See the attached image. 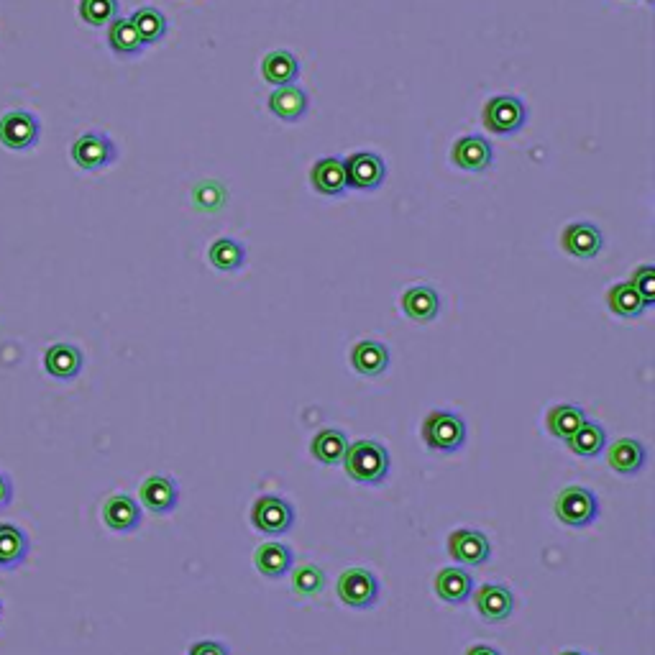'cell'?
<instances>
[{
	"mask_svg": "<svg viewBox=\"0 0 655 655\" xmlns=\"http://www.w3.org/2000/svg\"><path fill=\"white\" fill-rule=\"evenodd\" d=\"M310 185L325 198H338L348 190L346 164L341 157H323L310 169Z\"/></svg>",
	"mask_w": 655,
	"mask_h": 655,
	"instance_id": "obj_15",
	"label": "cell"
},
{
	"mask_svg": "<svg viewBox=\"0 0 655 655\" xmlns=\"http://www.w3.org/2000/svg\"><path fill=\"white\" fill-rule=\"evenodd\" d=\"M325 586V574L320 566L315 563H300L295 571H292V589L302 597H315L318 592H323Z\"/></svg>",
	"mask_w": 655,
	"mask_h": 655,
	"instance_id": "obj_33",
	"label": "cell"
},
{
	"mask_svg": "<svg viewBox=\"0 0 655 655\" xmlns=\"http://www.w3.org/2000/svg\"><path fill=\"white\" fill-rule=\"evenodd\" d=\"M261 75L264 80L272 82L277 87L292 85L300 75V62L292 52H285V49H277V52H269L267 57L261 59Z\"/></svg>",
	"mask_w": 655,
	"mask_h": 655,
	"instance_id": "obj_25",
	"label": "cell"
},
{
	"mask_svg": "<svg viewBox=\"0 0 655 655\" xmlns=\"http://www.w3.org/2000/svg\"><path fill=\"white\" fill-rule=\"evenodd\" d=\"M103 522L113 533H134L141 525V507L128 494H113L105 499Z\"/></svg>",
	"mask_w": 655,
	"mask_h": 655,
	"instance_id": "obj_16",
	"label": "cell"
},
{
	"mask_svg": "<svg viewBox=\"0 0 655 655\" xmlns=\"http://www.w3.org/2000/svg\"><path fill=\"white\" fill-rule=\"evenodd\" d=\"M82 364H85L82 351L72 343H54L44 354V369L49 377L59 379V382H72L82 371Z\"/></svg>",
	"mask_w": 655,
	"mask_h": 655,
	"instance_id": "obj_18",
	"label": "cell"
},
{
	"mask_svg": "<svg viewBox=\"0 0 655 655\" xmlns=\"http://www.w3.org/2000/svg\"><path fill=\"white\" fill-rule=\"evenodd\" d=\"M131 24H134V29L139 31L141 41H144L146 47H149V44H157V41H162L164 34H167V29H169L167 16H164L159 8H151V6L139 8V11L131 16Z\"/></svg>",
	"mask_w": 655,
	"mask_h": 655,
	"instance_id": "obj_32",
	"label": "cell"
},
{
	"mask_svg": "<svg viewBox=\"0 0 655 655\" xmlns=\"http://www.w3.org/2000/svg\"><path fill=\"white\" fill-rule=\"evenodd\" d=\"M208 259L218 272H238L246 261V246L236 238H218L208 251Z\"/></svg>",
	"mask_w": 655,
	"mask_h": 655,
	"instance_id": "obj_29",
	"label": "cell"
},
{
	"mask_svg": "<svg viewBox=\"0 0 655 655\" xmlns=\"http://www.w3.org/2000/svg\"><path fill=\"white\" fill-rule=\"evenodd\" d=\"M528 121V108L517 95H497L484 105V126L497 136L517 134Z\"/></svg>",
	"mask_w": 655,
	"mask_h": 655,
	"instance_id": "obj_4",
	"label": "cell"
},
{
	"mask_svg": "<svg viewBox=\"0 0 655 655\" xmlns=\"http://www.w3.org/2000/svg\"><path fill=\"white\" fill-rule=\"evenodd\" d=\"M435 594L446 604H464L474 594V579H471L469 571L458 569V566L443 569L441 574L435 576Z\"/></svg>",
	"mask_w": 655,
	"mask_h": 655,
	"instance_id": "obj_22",
	"label": "cell"
},
{
	"mask_svg": "<svg viewBox=\"0 0 655 655\" xmlns=\"http://www.w3.org/2000/svg\"><path fill=\"white\" fill-rule=\"evenodd\" d=\"M310 108L308 93L297 85H285L277 87L272 95H269V111L279 118V121L295 123L300 121Z\"/></svg>",
	"mask_w": 655,
	"mask_h": 655,
	"instance_id": "obj_21",
	"label": "cell"
},
{
	"mask_svg": "<svg viewBox=\"0 0 655 655\" xmlns=\"http://www.w3.org/2000/svg\"><path fill=\"white\" fill-rule=\"evenodd\" d=\"M584 420L586 415L579 405H556L548 412V433H551L553 438L569 441L571 435L581 428Z\"/></svg>",
	"mask_w": 655,
	"mask_h": 655,
	"instance_id": "obj_31",
	"label": "cell"
},
{
	"mask_svg": "<svg viewBox=\"0 0 655 655\" xmlns=\"http://www.w3.org/2000/svg\"><path fill=\"white\" fill-rule=\"evenodd\" d=\"M13 502V484L3 471H0V510H6Z\"/></svg>",
	"mask_w": 655,
	"mask_h": 655,
	"instance_id": "obj_37",
	"label": "cell"
},
{
	"mask_svg": "<svg viewBox=\"0 0 655 655\" xmlns=\"http://www.w3.org/2000/svg\"><path fill=\"white\" fill-rule=\"evenodd\" d=\"M466 420L451 410H433L423 420L425 446L438 453H453L466 443Z\"/></svg>",
	"mask_w": 655,
	"mask_h": 655,
	"instance_id": "obj_2",
	"label": "cell"
},
{
	"mask_svg": "<svg viewBox=\"0 0 655 655\" xmlns=\"http://www.w3.org/2000/svg\"><path fill=\"white\" fill-rule=\"evenodd\" d=\"M292 563H295V556H292L290 545L282 543H261L254 553V566L261 576L267 579H282L292 571Z\"/></svg>",
	"mask_w": 655,
	"mask_h": 655,
	"instance_id": "obj_20",
	"label": "cell"
},
{
	"mask_svg": "<svg viewBox=\"0 0 655 655\" xmlns=\"http://www.w3.org/2000/svg\"><path fill=\"white\" fill-rule=\"evenodd\" d=\"M466 655H502L497 648H492V645H471L469 650H466Z\"/></svg>",
	"mask_w": 655,
	"mask_h": 655,
	"instance_id": "obj_38",
	"label": "cell"
},
{
	"mask_svg": "<svg viewBox=\"0 0 655 655\" xmlns=\"http://www.w3.org/2000/svg\"><path fill=\"white\" fill-rule=\"evenodd\" d=\"M118 157V149L108 134L100 131H87L72 144V162L85 172H98V169L111 167Z\"/></svg>",
	"mask_w": 655,
	"mask_h": 655,
	"instance_id": "obj_5",
	"label": "cell"
},
{
	"mask_svg": "<svg viewBox=\"0 0 655 655\" xmlns=\"http://www.w3.org/2000/svg\"><path fill=\"white\" fill-rule=\"evenodd\" d=\"M561 246L563 251L574 259H597L604 249V236L594 223H571L563 228L561 233Z\"/></svg>",
	"mask_w": 655,
	"mask_h": 655,
	"instance_id": "obj_10",
	"label": "cell"
},
{
	"mask_svg": "<svg viewBox=\"0 0 655 655\" xmlns=\"http://www.w3.org/2000/svg\"><path fill=\"white\" fill-rule=\"evenodd\" d=\"M139 497L141 505L149 512H154V515H169V512L177 507V502H180V487H177L172 476L154 474L149 476V479H144V484H141L139 489Z\"/></svg>",
	"mask_w": 655,
	"mask_h": 655,
	"instance_id": "obj_12",
	"label": "cell"
},
{
	"mask_svg": "<svg viewBox=\"0 0 655 655\" xmlns=\"http://www.w3.org/2000/svg\"><path fill=\"white\" fill-rule=\"evenodd\" d=\"M607 461L609 466L622 476H635L643 471L645 461H648V451L640 441L635 438H622L617 441L615 446L607 451Z\"/></svg>",
	"mask_w": 655,
	"mask_h": 655,
	"instance_id": "obj_23",
	"label": "cell"
},
{
	"mask_svg": "<svg viewBox=\"0 0 655 655\" xmlns=\"http://www.w3.org/2000/svg\"><path fill=\"white\" fill-rule=\"evenodd\" d=\"M310 451H313V456L325 466L343 464V456H346L348 451L346 433L336 428L320 430V433L313 438V443H310Z\"/></svg>",
	"mask_w": 655,
	"mask_h": 655,
	"instance_id": "obj_27",
	"label": "cell"
},
{
	"mask_svg": "<svg viewBox=\"0 0 655 655\" xmlns=\"http://www.w3.org/2000/svg\"><path fill=\"white\" fill-rule=\"evenodd\" d=\"M474 604L487 622H505L515 609V597L505 584H482L474 592Z\"/></svg>",
	"mask_w": 655,
	"mask_h": 655,
	"instance_id": "obj_14",
	"label": "cell"
},
{
	"mask_svg": "<svg viewBox=\"0 0 655 655\" xmlns=\"http://www.w3.org/2000/svg\"><path fill=\"white\" fill-rule=\"evenodd\" d=\"M630 285L635 287V292L643 297V302L650 308V305L655 302V267L653 264H643L638 272L632 274Z\"/></svg>",
	"mask_w": 655,
	"mask_h": 655,
	"instance_id": "obj_35",
	"label": "cell"
},
{
	"mask_svg": "<svg viewBox=\"0 0 655 655\" xmlns=\"http://www.w3.org/2000/svg\"><path fill=\"white\" fill-rule=\"evenodd\" d=\"M351 364L361 377H379L389 366V348L382 341H359L351 351Z\"/></svg>",
	"mask_w": 655,
	"mask_h": 655,
	"instance_id": "obj_24",
	"label": "cell"
},
{
	"mask_svg": "<svg viewBox=\"0 0 655 655\" xmlns=\"http://www.w3.org/2000/svg\"><path fill=\"white\" fill-rule=\"evenodd\" d=\"M346 474L359 484H382L389 476L392 458L389 451L379 441L361 438L356 443H348V451L343 456Z\"/></svg>",
	"mask_w": 655,
	"mask_h": 655,
	"instance_id": "obj_1",
	"label": "cell"
},
{
	"mask_svg": "<svg viewBox=\"0 0 655 655\" xmlns=\"http://www.w3.org/2000/svg\"><path fill=\"white\" fill-rule=\"evenodd\" d=\"M31 553V540L11 522H0V571H16Z\"/></svg>",
	"mask_w": 655,
	"mask_h": 655,
	"instance_id": "obj_17",
	"label": "cell"
},
{
	"mask_svg": "<svg viewBox=\"0 0 655 655\" xmlns=\"http://www.w3.org/2000/svg\"><path fill=\"white\" fill-rule=\"evenodd\" d=\"M402 313L415 323H433L441 313V295L430 285H415L402 295Z\"/></svg>",
	"mask_w": 655,
	"mask_h": 655,
	"instance_id": "obj_19",
	"label": "cell"
},
{
	"mask_svg": "<svg viewBox=\"0 0 655 655\" xmlns=\"http://www.w3.org/2000/svg\"><path fill=\"white\" fill-rule=\"evenodd\" d=\"M0 617H3V604H0Z\"/></svg>",
	"mask_w": 655,
	"mask_h": 655,
	"instance_id": "obj_40",
	"label": "cell"
},
{
	"mask_svg": "<svg viewBox=\"0 0 655 655\" xmlns=\"http://www.w3.org/2000/svg\"><path fill=\"white\" fill-rule=\"evenodd\" d=\"M561 655H584V653H579V650H566V653H561Z\"/></svg>",
	"mask_w": 655,
	"mask_h": 655,
	"instance_id": "obj_39",
	"label": "cell"
},
{
	"mask_svg": "<svg viewBox=\"0 0 655 655\" xmlns=\"http://www.w3.org/2000/svg\"><path fill=\"white\" fill-rule=\"evenodd\" d=\"M251 525L264 535H285L295 525V510L287 499L267 494L251 507Z\"/></svg>",
	"mask_w": 655,
	"mask_h": 655,
	"instance_id": "obj_6",
	"label": "cell"
},
{
	"mask_svg": "<svg viewBox=\"0 0 655 655\" xmlns=\"http://www.w3.org/2000/svg\"><path fill=\"white\" fill-rule=\"evenodd\" d=\"M39 134H41L39 118H36L31 111H24V108L8 111L6 116L0 118V144L6 146V149H13V151L34 149L36 141H39Z\"/></svg>",
	"mask_w": 655,
	"mask_h": 655,
	"instance_id": "obj_7",
	"label": "cell"
},
{
	"mask_svg": "<svg viewBox=\"0 0 655 655\" xmlns=\"http://www.w3.org/2000/svg\"><path fill=\"white\" fill-rule=\"evenodd\" d=\"M566 443H569L571 453H576V456L594 458L604 451V446H607V430H604L599 423H594V420H584L581 428L576 430Z\"/></svg>",
	"mask_w": 655,
	"mask_h": 655,
	"instance_id": "obj_28",
	"label": "cell"
},
{
	"mask_svg": "<svg viewBox=\"0 0 655 655\" xmlns=\"http://www.w3.org/2000/svg\"><path fill=\"white\" fill-rule=\"evenodd\" d=\"M448 553L464 566H484L492 556V543L479 530L461 528L448 538Z\"/></svg>",
	"mask_w": 655,
	"mask_h": 655,
	"instance_id": "obj_11",
	"label": "cell"
},
{
	"mask_svg": "<svg viewBox=\"0 0 655 655\" xmlns=\"http://www.w3.org/2000/svg\"><path fill=\"white\" fill-rule=\"evenodd\" d=\"M343 164H346L348 187H354V190H379L387 177V164L374 151H356L348 159H343Z\"/></svg>",
	"mask_w": 655,
	"mask_h": 655,
	"instance_id": "obj_9",
	"label": "cell"
},
{
	"mask_svg": "<svg viewBox=\"0 0 655 655\" xmlns=\"http://www.w3.org/2000/svg\"><path fill=\"white\" fill-rule=\"evenodd\" d=\"M80 18L87 26H105L118 18V0H80Z\"/></svg>",
	"mask_w": 655,
	"mask_h": 655,
	"instance_id": "obj_34",
	"label": "cell"
},
{
	"mask_svg": "<svg viewBox=\"0 0 655 655\" xmlns=\"http://www.w3.org/2000/svg\"><path fill=\"white\" fill-rule=\"evenodd\" d=\"M607 305L609 310L615 315H620V318H640V315L645 313V305L643 297L635 292V287L630 285V282H620V285H615L612 290L607 292Z\"/></svg>",
	"mask_w": 655,
	"mask_h": 655,
	"instance_id": "obj_30",
	"label": "cell"
},
{
	"mask_svg": "<svg viewBox=\"0 0 655 655\" xmlns=\"http://www.w3.org/2000/svg\"><path fill=\"white\" fill-rule=\"evenodd\" d=\"M553 512L569 528H586L599 517V499L592 489L566 487L553 502Z\"/></svg>",
	"mask_w": 655,
	"mask_h": 655,
	"instance_id": "obj_3",
	"label": "cell"
},
{
	"mask_svg": "<svg viewBox=\"0 0 655 655\" xmlns=\"http://www.w3.org/2000/svg\"><path fill=\"white\" fill-rule=\"evenodd\" d=\"M108 47L113 49V54L118 57H136V54L144 52V41H141L139 31L134 29L131 18H113L108 24Z\"/></svg>",
	"mask_w": 655,
	"mask_h": 655,
	"instance_id": "obj_26",
	"label": "cell"
},
{
	"mask_svg": "<svg viewBox=\"0 0 655 655\" xmlns=\"http://www.w3.org/2000/svg\"><path fill=\"white\" fill-rule=\"evenodd\" d=\"M453 164L464 172H487L494 162V149L484 136L469 134L453 144Z\"/></svg>",
	"mask_w": 655,
	"mask_h": 655,
	"instance_id": "obj_13",
	"label": "cell"
},
{
	"mask_svg": "<svg viewBox=\"0 0 655 655\" xmlns=\"http://www.w3.org/2000/svg\"><path fill=\"white\" fill-rule=\"evenodd\" d=\"M338 597L351 609H369L379 599V579L366 569H348L338 579Z\"/></svg>",
	"mask_w": 655,
	"mask_h": 655,
	"instance_id": "obj_8",
	"label": "cell"
},
{
	"mask_svg": "<svg viewBox=\"0 0 655 655\" xmlns=\"http://www.w3.org/2000/svg\"><path fill=\"white\" fill-rule=\"evenodd\" d=\"M190 655H228V648L215 640H200L190 648Z\"/></svg>",
	"mask_w": 655,
	"mask_h": 655,
	"instance_id": "obj_36",
	"label": "cell"
}]
</instances>
